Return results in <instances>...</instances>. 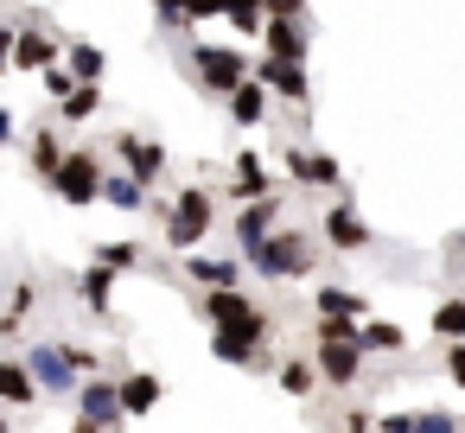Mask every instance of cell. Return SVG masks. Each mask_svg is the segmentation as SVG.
Wrapping results in <instances>:
<instances>
[{"label": "cell", "mask_w": 465, "mask_h": 433, "mask_svg": "<svg viewBox=\"0 0 465 433\" xmlns=\"http://www.w3.org/2000/svg\"><path fill=\"white\" fill-rule=\"evenodd\" d=\"M217 223V204H211V192L204 185H185L173 204H166V217H160V236H166V249H179V255H192L198 242H204V230Z\"/></svg>", "instance_id": "obj_1"}, {"label": "cell", "mask_w": 465, "mask_h": 433, "mask_svg": "<svg viewBox=\"0 0 465 433\" xmlns=\"http://www.w3.org/2000/svg\"><path fill=\"white\" fill-rule=\"evenodd\" d=\"M198 312H204V325H223V331H255V338L274 331L268 306L249 300L242 287H204V293H198Z\"/></svg>", "instance_id": "obj_2"}, {"label": "cell", "mask_w": 465, "mask_h": 433, "mask_svg": "<svg viewBox=\"0 0 465 433\" xmlns=\"http://www.w3.org/2000/svg\"><path fill=\"white\" fill-rule=\"evenodd\" d=\"M249 268H255L262 280H300V274H312V236H306V230H274V236L249 255Z\"/></svg>", "instance_id": "obj_3"}, {"label": "cell", "mask_w": 465, "mask_h": 433, "mask_svg": "<svg viewBox=\"0 0 465 433\" xmlns=\"http://www.w3.org/2000/svg\"><path fill=\"white\" fill-rule=\"evenodd\" d=\"M192 71H198V90H211V96H230V90H242L255 77V64L236 45H198L192 52Z\"/></svg>", "instance_id": "obj_4"}, {"label": "cell", "mask_w": 465, "mask_h": 433, "mask_svg": "<svg viewBox=\"0 0 465 433\" xmlns=\"http://www.w3.org/2000/svg\"><path fill=\"white\" fill-rule=\"evenodd\" d=\"M103 160H96V147H71V160L58 166V179H52V192L71 204V211H90L96 198H103Z\"/></svg>", "instance_id": "obj_5"}, {"label": "cell", "mask_w": 465, "mask_h": 433, "mask_svg": "<svg viewBox=\"0 0 465 433\" xmlns=\"http://www.w3.org/2000/svg\"><path fill=\"white\" fill-rule=\"evenodd\" d=\"M26 363H33V376H39V389H45L52 401H64V395L84 389V376H77V363L64 357V344H33Z\"/></svg>", "instance_id": "obj_6"}, {"label": "cell", "mask_w": 465, "mask_h": 433, "mask_svg": "<svg viewBox=\"0 0 465 433\" xmlns=\"http://www.w3.org/2000/svg\"><path fill=\"white\" fill-rule=\"evenodd\" d=\"M281 160H287V179L306 185V192H331V185H344V166H338L331 153H319V147H300V141H293Z\"/></svg>", "instance_id": "obj_7"}, {"label": "cell", "mask_w": 465, "mask_h": 433, "mask_svg": "<svg viewBox=\"0 0 465 433\" xmlns=\"http://www.w3.org/2000/svg\"><path fill=\"white\" fill-rule=\"evenodd\" d=\"M77 414H90V420H103L109 433L128 420V408H122V376H84V389H77Z\"/></svg>", "instance_id": "obj_8"}, {"label": "cell", "mask_w": 465, "mask_h": 433, "mask_svg": "<svg viewBox=\"0 0 465 433\" xmlns=\"http://www.w3.org/2000/svg\"><path fill=\"white\" fill-rule=\"evenodd\" d=\"M115 160H122L141 185H153V179L166 172V147H160L153 134H134V128H122V134H115Z\"/></svg>", "instance_id": "obj_9"}, {"label": "cell", "mask_w": 465, "mask_h": 433, "mask_svg": "<svg viewBox=\"0 0 465 433\" xmlns=\"http://www.w3.org/2000/svg\"><path fill=\"white\" fill-rule=\"evenodd\" d=\"M230 230H236V242H242V255H255V249L281 230V198H255V204H242V211L230 217Z\"/></svg>", "instance_id": "obj_10"}, {"label": "cell", "mask_w": 465, "mask_h": 433, "mask_svg": "<svg viewBox=\"0 0 465 433\" xmlns=\"http://www.w3.org/2000/svg\"><path fill=\"white\" fill-rule=\"evenodd\" d=\"M211 357H217V363H230V369H262V363H268V338L211 325Z\"/></svg>", "instance_id": "obj_11"}, {"label": "cell", "mask_w": 465, "mask_h": 433, "mask_svg": "<svg viewBox=\"0 0 465 433\" xmlns=\"http://www.w3.org/2000/svg\"><path fill=\"white\" fill-rule=\"evenodd\" d=\"M325 249H331V255L370 249V223L357 217V204H331V211H325Z\"/></svg>", "instance_id": "obj_12"}, {"label": "cell", "mask_w": 465, "mask_h": 433, "mask_svg": "<svg viewBox=\"0 0 465 433\" xmlns=\"http://www.w3.org/2000/svg\"><path fill=\"white\" fill-rule=\"evenodd\" d=\"M255 77L274 90V96H287L293 109H306L312 103V84H306V64H281V58H255Z\"/></svg>", "instance_id": "obj_13"}, {"label": "cell", "mask_w": 465, "mask_h": 433, "mask_svg": "<svg viewBox=\"0 0 465 433\" xmlns=\"http://www.w3.org/2000/svg\"><path fill=\"white\" fill-rule=\"evenodd\" d=\"M363 357H370V350H363V338H357V344H319L312 363H319V376H325L331 389H351V382L363 376Z\"/></svg>", "instance_id": "obj_14"}, {"label": "cell", "mask_w": 465, "mask_h": 433, "mask_svg": "<svg viewBox=\"0 0 465 433\" xmlns=\"http://www.w3.org/2000/svg\"><path fill=\"white\" fill-rule=\"evenodd\" d=\"M45 389H39V376H33V363L26 357H0V401L7 408H33Z\"/></svg>", "instance_id": "obj_15"}, {"label": "cell", "mask_w": 465, "mask_h": 433, "mask_svg": "<svg viewBox=\"0 0 465 433\" xmlns=\"http://www.w3.org/2000/svg\"><path fill=\"white\" fill-rule=\"evenodd\" d=\"M52 64H64V52L52 45V33H39V20H26V26H20V52H14V71H52Z\"/></svg>", "instance_id": "obj_16"}, {"label": "cell", "mask_w": 465, "mask_h": 433, "mask_svg": "<svg viewBox=\"0 0 465 433\" xmlns=\"http://www.w3.org/2000/svg\"><path fill=\"white\" fill-rule=\"evenodd\" d=\"M230 198H236V204L274 198V179L262 172V160H255V153H236V160H230Z\"/></svg>", "instance_id": "obj_17"}, {"label": "cell", "mask_w": 465, "mask_h": 433, "mask_svg": "<svg viewBox=\"0 0 465 433\" xmlns=\"http://www.w3.org/2000/svg\"><path fill=\"white\" fill-rule=\"evenodd\" d=\"M268 96H274V90H268L262 77H249L242 90L223 96V103H230V122H236V128H262V122H268Z\"/></svg>", "instance_id": "obj_18"}, {"label": "cell", "mask_w": 465, "mask_h": 433, "mask_svg": "<svg viewBox=\"0 0 465 433\" xmlns=\"http://www.w3.org/2000/svg\"><path fill=\"white\" fill-rule=\"evenodd\" d=\"M268 58H281V64H306V26L300 20H268Z\"/></svg>", "instance_id": "obj_19"}, {"label": "cell", "mask_w": 465, "mask_h": 433, "mask_svg": "<svg viewBox=\"0 0 465 433\" xmlns=\"http://www.w3.org/2000/svg\"><path fill=\"white\" fill-rule=\"evenodd\" d=\"M185 274H192L198 287H242V261H230V255H198V249H192Z\"/></svg>", "instance_id": "obj_20"}, {"label": "cell", "mask_w": 465, "mask_h": 433, "mask_svg": "<svg viewBox=\"0 0 465 433\" xmlns=\"http://www.w3.org/2000/svg\"><path fill=\"white\" fill-rule=\"evenodd\" d=\"M77 293H84V306H90L96 319H109V306H115V268H109V261H90L84 280H77Z\"/></svg>", "instance_id": "obj_21"}, {"label": "cell", "mask_w": 465, "mask_h": 433, "mask_svg": "<svg viewBox=\"0 0 465 433\" xmlns=\"http://www.w3.org/2000/svg\"><path fill=\"white\" fill-rule=\"evenodd\" d=\"M160 395H166V389H160L153 369H128V376H122V408H128V420H134V414H153Z\"/></svg>", "instance_id": "obj_22"}, {"label": "cell", "mask_w": 465, "mask_h": 433, "mask_svg": "<svg viewBox=\"0 0 465 433\" xmlns=\"http://www.w3.org/2000/svg\"><path fill=\"white\" fill-rule=\"evenodd\" d=\"M64 160H71V147L58 141V128H52V122H45V128H33V172H39L45 185L58 179V166H64Z\"/></svg>", "instance_id": "obj_23"}, {"label": "cell", "mask_w": 465, "mask_h": 433, "mask_svg": "<svg viewBox=\"0 0 465 433\" xmlns=\"http://www.w3.org/2000/svg\"><path fill=\"white\" fill-rule=\"evenodd\" d=\"M147 192H153V185H141L134 172H109V179H103V204H115V211H153Z\"/></svg>", "instance_id": "obj_24"}, {"label": "cell", "mask_w": 465, "mask_h": 433, "mask_svg": "<svg viewBox=\"0 0 465 433\" xmlns=\"http://www.w3.org/2000/svg\"><path fill=\"white\" fill-rule=\"evenodd\" d=\"M363 350H370V357H376V350H382V357H401V350H408V331H401L395 319H363Z\"/></svg>", "instance_id": "obj_25"}, {"label": "cell", "mask_w": 465, "mask_h": 433, "mask_svg": "<svg viewBox=\"0 0 465 433\" xmlns=\"http://www.w3.org/2000/svg\"><path fill=\"white\" fill-rule=\"evenodd\" d=\"M223 20H230L242 39H262V33H268V0H223Z\"/></svg>", "instance_id": "obj_26"}, {"label": "cell", "mask_w": 465, "mask_h": 433, "mask_svg": "<svg viewBox=\"0 0 465 433\" xmlns=\"http://www.w3.org/2000/svg\"><path fill=\"white\" fill-rule=\"evenodd\" d=\"M64 64L77 71V84H103V71H109V58H103V45H90V39H77V45H64Z\"/></svg>", "instance_id": "obj_27"}, {"label": "cell", "mask_w": 465, "mask_h": 433, "mask_svg": "<svg viewBox=\"0 0 465 433\" xmlns=\"http://www.w3.org/2000/svg\"><path fill=\"white\" fill-rule=\"evenodd\" d=\"M274 382H281L287 395H300V401H306V395H312V389H319L325 376H319V363H300V357H287V363L274 369Z\"/></svg>", "instance_id": "obj_28"}, {"label": "cell", "mask_w": 465, "mask_h": 433, "mask_svg": "<svg viewBox=\"0 0 465 433\" xmlns=\"http://www.w3.org/2000/svg\"><path fill=\"white\" fill-rule=\"evenodd\" d=\"M312 306H319V312H344V319H363V312H370V300L351 293V287H319Z\"/></svg>", "instance_id": "obj_29"}, {"label": "cell", "mask_w": 465, "mask_h": 433, "mask_svg": "<svg viewBox=\"0 0 465 433\" xmlns=\"http://www.w3.org/2000/svg\"><path fill=\"white\" fill-rule=\"evenodd\" d=\"M312 331H319V344H357V338H363V319H344V312H319V319H312Z\"/></svg>", "instance_id": "obj_30"}, {"label": "cell", "mask_w": 465, "mask_h": 433, "mask_svg": "<svg viewBox=\"0 0 465 433\" xmlns=\"http://www.w3.org/2000/svg\"><path fill=\"white\" fill-rule=\"evenodd\" d=\"M96 109H103V84H77V90L58 103V115H64V122H90Z\"/></svg>", "instance_id": "obj_31"}, {"label": "cell", "mask_w": 465, "mask_h": 433, "mask_svg": "<svg viewBox=\"0 0 465 433\" xmlns=\"http://www.w3.org/2000/svg\"><path fill=\"white\" fill-rule=\"evenodd\" d=\"M433 338H446V344L465 338V300H440L433 306Z\"/></svg>", "instance_id": "obj_32"}, {"label": "cell", "mask_w": 465, "mask_h": 433, "mask_svg": "<svg viewBox=\"0 0 465 433\" xmlns=\"http://www.w3.org/2000/svg\"><path fill=\"white\" fill-rule=\"evenodd\" d=\"M153 20H160L166 33H185V26H198V14H192V0H153Z\"/></svg>", "instance_id": "obj_33"}, {"label": "cell", "mask_w": 465, "mask_h": 433, "mask_svg": "<svg viewBox=\"0 0 465 433\" xmlns=\"http://www.w3.org/2000/svg\"><path fill=\"white\" fill-rule=\"evenodd\" d=\"M96 261H109L115 274H128V268L141 261V242H103V249H96Z\"/></svg>", "instance_id": "obj_34"}, {"label": "cell", "mask_w": 465, "mask_h": 433, "mask_svg": "<svg viewBox=\"0 0 465 433\" xmlns=\"http://www.w3.org/2000/svg\"><path fill=\"white\" fill-rule=\"evenodd\" d=\"M39 84H45V96H58V103H64V96L77 90V71H71V64H52V71H39Z\"/></svg>", "instance_id": "obj_35"}, {"label": "cell", "mask_w": 465, "mask_h": 433, "mask_svg": "<svg viewBox=\"0 0 465 433\" xmlns=\"http://www.w3.org/2000/svg\"><path fill=\"white\" fill-rule=\"evenodd\" d=\"M64 357L77 363V376H103V357H96L90 344H64Z\"/></svg>", "instance_id": "obj_36"}, {"label": "cell", "mask_w": 465, "mask_h": 433, "mask_svg": "<svg viewBox=\"0 0 465 433\" xmlns=\"http://www.w3.org/2000/svg\"><path fill=\"white\" fill-rule=\"evenodd\" d=\"M414 433H465V427H459L452 414H440V408H427V414L414 420Z\"/></svg>", "instance_id": "obj_37"}, {"label": "cell", "mask_w": 465, "mask_h": 433, "mask_svg": "<svg viewBox=\"0 0 465 433\" xmlns=\"http://www.w3.org/2000/svg\"><path fill=\"white\" fill-rule=\"evenodd\" d=\"M446 376H452V389H465V338L446 344Z\"/></svg>", "instance_id": "obj_38"}, {"label": "cell", "mask_w": 465, "mask_h": 433, "mask_svg": "<svg viewBox=\"0 0 465 433\" xmlns=\"http://www.w3.org/2000/svg\"><path fill=\"white\" fill-rule=\"evenodd\" d=\"M420 414H376V433H414Z\"/></svg>", "instance_id": "obj_39"}, {"label": "cell", "mask_w": 465, "mask_h": 433, "mask_svg": "<svg viewBox=\"0 0 465 433\" xmlns=\"http://www.w3.org/2000/svg\"><path fill=\"white\" fill-rule=\"evenodd\" d=\"M14 52H20V26H0V71H14Z\"/></svg>", "instance_id": "obj_40"}, {"label": "cell", "mask_w": 465, "mask_h": 433, "mask_svg": "<svg viewBox=\"0 0 465 433\" xmlns=\"http://www.w3.org/2000/svg\"><path fill=\"white\" fill-rule=\"evenodd\" d=\"M306 0H268V20H300Z\"/></svg>", "instance_id": "obj_41"}, {"label": "cell", "mask_w": 465, "mask_h": 433, "mask_svg": "<svg viewBox=\"0 0 465 433\" xmlns=\"http://www.w3.org/2000/svg\"><path fill=\"white\" fill-rule=\"evenodd\" d=\"M192 14H198V20H217V14H223V0H192Z\"/></svg>", "instance_id": "obj_42"}, {"label": "cell", "mask_w": 465, "mask_h": 433, "mask_svg": "<svg viewBox=\"0 0 465 433\" xmlns=\"http://www.w3.org/2000/svg\"><path fill=\"white\" fill-rule=\"evenodd\" d=\"M71 433H109V427H103V420H90V414H77V420H71Z\"/></svg>", "instance_id": "obj_43"}, {"label": "cell", "mask_w": 465, "mask_h": 433, "mask_svg": "<svg viewBox=\"0 0 465 433\" xmlns=\"http://www.w3.org/2000/svg\"><path fill=\"white\" fill-rule=\"evenodd\" d=\"M7 141H14V115H7V109H0V147H7Z\"/></svg>", "instance_id": "obj_44"}, {"label": "cell", "mask_w": 465, "mask_h": 433, "mask_svg": "<svg viewBox=\"0 0 465 433\" xmlns=\"http://www.w3.org/2000/svg\"><path fill=\"white\" fill-rule=\"evenodd\" d=\"M0 433H14V427H7V408H0Z\"/></svg>", "instance_id": "obj_45"}, {"label": "cell", "mask_w": 465, "mask_h": 433, "mask_svg": "<svg viewBox=\"0 0 465 433\" xmlns=\"http://www.w3.org/2000/svg\"><path fill=\"white\" fill-rule=\"evenodd\" d=\"M0 408H7V401H0Z\"/></svg>", "instance_id": "obj_46"}]
</instances>
